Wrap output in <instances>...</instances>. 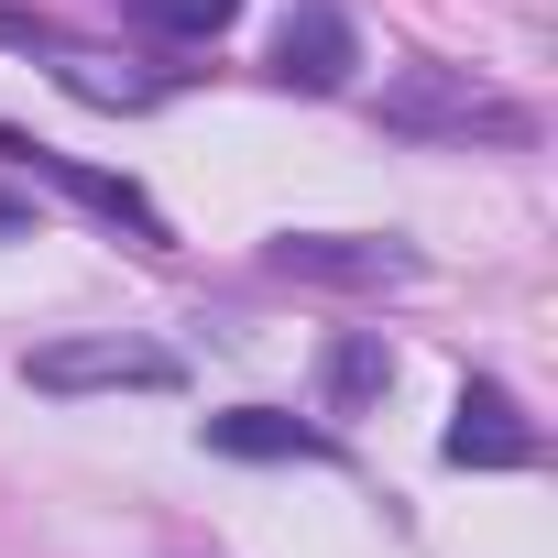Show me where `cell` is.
<instances>
[{
	"label": "cell",
	"instance_id": "1",
	"mask_svg": "<svg viewBox=\"0 0 558 558\" xmlns=\"http://www.w3.org/2000/svg\"><path fill=\"white\" fill-rule=\"evenodd\" d=\"M384 132H427V143H471V132H493V143H525L536 121H525V99H504V88H482L471 66H405V77H384Z\"/></svg>",
	"mask_w": 558,
	"mask_h": 558
},
{
	"label": "cell",
	"instance_id": "2",
	"mask_svg": "<svg viewBox=\"0 0 558 558\" xmlns=\"http://www.w3.org/2000/svg\"><path fill=\"white\" fill-rule=\"evenodd\" d=\"M23 373H34V395H175L186 384V362L154 340H45Z\"/></svg>",
	"mask_w": 558,
	"mask_h": 558
},
{
	"label": "cell",
	"instance_id": "3",
	"mask_svg": "<svg viewBox=\"0 0 558 558\" xmlns=\"http://www.w3.org/2000/svg\"><path fill=\"white\" fill-rule=\"evenodd\" d=\"M274 274H296V286H416V241H373V230H286L263 252Z\"/></svg>",
	"mask_w": 558,
	"mask_h": 558
},
{
	"label": "cell",
	"instance_id": "4",
	"mask_svg": "<svg viewBox=\"0 0 558 558\" xmlns=\"http://www.w3.org/2000/svg\"><path fill=\"white\" fill-rule=\"evenodd\" d=\"M351 66H362L351 12H340V0H296V12H286V34H274V77H286V88H307V99H329V88H351Z\"/></svg>",
	"mask_w": 558,
	"mask_h": 558
},
{
	"label": "cell",
	"instance_id": "5",
	"mask_svg": "<svg viewBox=\"0 0 558 558\" xmlns=\"http://www.w3.org/2000/svg\"><path fill=\"white\" fill-rule=\"evenodd\" d=\"M0 165H34V175H56L77 208H99L110 230H132V241H154V252H165V208H154L132 175H99V165H77V154H45V143H23V132H0Z\"/></svg>",
	"mask_w": 558,
	"mask_h": 558
},
{
	"label": "cell",
	"instance_id": "6",
	"mask_svg": "<svg viewBox=\"0 0 558 558\" xmlns=\"http://www.w3.org/2000/svg\"><path fill=\"white\" fill-rule=\"evenodd\" d=\"M449 460H460V471H525V460H536L525 405H514L504 384H460V405H449Z\"/></svg>",
	"mask_w": 558,
	"mask_h": 558
},
{
	"label": "cell",
	"instance_id": "7",
	"mask_svg": "<svg viewBox=\"0 0 558 558\" xmlns=\"http://www.w3.org/2000/svg\"><path fill=\"white\" fill-rule=\"evenodd\" d=\"M208 449H219V460H329L318 427L274 416V405H230V416H208Z\"/></svg>",
	"mask_w": 558,
	"mask_h": 558
},
{
	"label": "cell",
	"instance_id": "8",
	"mask_svg": "<svg viewBox=\"0 0 558 558\" xmlns=\"http://www.w3.org/2000/svg\"><path fill=\"white\" fill-rule=\"evenodd\" d=\"M329 416H362L384 384H395V351H384V329H351V340H329Z\"/></svg>",
	"mask_w": 558,
	"mask_h": 558
},
{
	"label": "cell",
	"instance_id": "9",
	"mask_svg": "<svg viewBox=\"0 0 558 558\" xmlns=\"http://www.w3.org/2000/svg\"><path fill=\"white\" fill-rule=\"evenodd\" d=\"M132 12H143L154 34H230L241 0H132Z\"/></svg>",
	"mask_w": 558,
	"mask_h": 558
},
{
	"label": "cell",
	"instance_id": "10",
	"mask_svg": "<svg viewBox=\"0 0 558 558\" xmlns=\"http://www.w3.org/2000/svg\"><path fill=\"white\" fill-rule=\"evenodd\" d=\"M0 241H34V208L23 197H0Z\"/></svg>",
	"mask_w": 558,
	"mask_h": 558
}]
</instances>
